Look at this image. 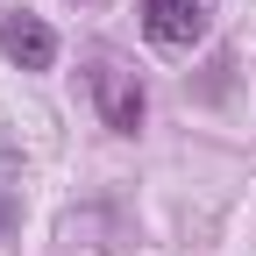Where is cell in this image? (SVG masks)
Segmentation results:
<instances>
[{
    "label": "cell",
    "mask_w": 256,
    "mask_h": 256,
    "mask_svg": "<svg viewBox=\"0 0 256 256\" xmlns=\"http://www.w3.org/2000/svg\"><path fill=\"white\" fill-rule=\"evenodd\" d=\"M92 100H100V114H107V128L114 136H136L142 128V78L136 72H121V64L107 57V64H92Z\"/></svg>",
    "instance_id": "obj_2"
},
{
    "label": "cell",
    "mask_w": 256,
    "mask_h": 256,
    "mask_svg": "<svg viewBox=\"0 0 256 256\" xmlns=\"http://www.w3.org/2000/svg\"><path fill=\"white\" fill-rule=\"evenodd\" d=\"M214 22V0H142V36L164 50H192Z\"/></svg>",
    "instance_id": "obj_1"
},
{
    "label": "cell",
    "mask_w": 256,
    "mask_h": 256,
    "mask_svg": "<svg viewBox=\"0 0 256 256\" xmlns=\"http://www.w3.org/2000/svg\"><path fill=\"white\" fill-rule=\"evenodd\" d=\"M0 50H8L22 72H50V57H57V36L36 22V14H8V28H0Z\"/></svg>",
    "instance_id": "obj_3"
}]
</instances>
